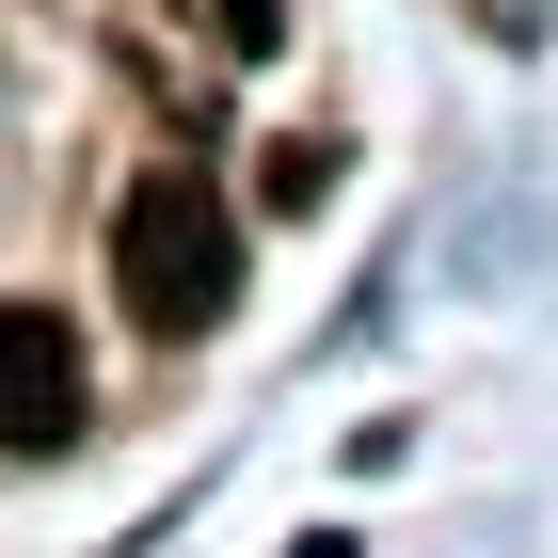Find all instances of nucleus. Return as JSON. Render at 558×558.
I'll list each match as a JSON object with an SVG mask.
<instances>
[{
    "mask_svg": "<svg viewBox=\"0 0 558 558\" xmlns=\"http://www.w3.org/2000/svg\"><path fill=\"white\" fill-rule=\"evenodd\" d=\"M81 336H64V303H0V447L48 463V447H81Z\"/></svg>",
    "mask_w": 558,
    "mask_h": 558,
    "instance_id": "2",
    "label": "nucleus"
},
{
    "mask_svg": "<svg viewBox=\"0 0 558 558\" xmlns=\"http://www.w3.org/2000/svg\"><path fill=\"white\" fill-rule=\"evenodd\" d=\"M256 192H271V208H319V192H336V144H319V129H303V144H271V160H256Z\"/></svg>",
    "mask_w": 558,
    "mask_h": 558,
    "instance_id": "3",
    "label": "nucleus"
},
{
    "mask_svg": "<svg viewBox=\"0 0 558 558\" xmlns=\"http://www.w3.org/2000/svg\"><path fill=\"white\" fill-rule=\"evenodd\" d=\"M112 271H129V319H144V336H208L223 303H240V223H223V192L192 160H160L129 192V223H112Z\"/></svg>",
    "mask_w": 558,
    "mask_h": 558,
    "instance_id": "1",
    "label": "nucleus"
},
{
    "mask_svg": "<svg viewBox=\"0 0 558 558\" xmlns=\"http://www.w3.org/2000/svg\"><path fill=\"white\" fill-rule=\"evenodd\" d=\"M208 16H223V48H271V33H288L271 0H208Z\"/></svg>",
    "mask_w": 558,
    "mask_h": 558,
    "instance_id": "4",
    "label": "nucleus"
}]
</instances>
